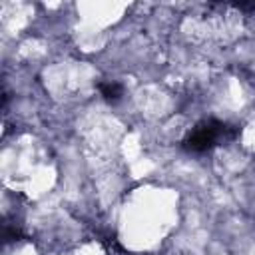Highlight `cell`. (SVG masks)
I'll list each match as a JSON object with an SVG mask.
<instances>
[{"label":"cell","mask_w":255,"mask_h":255,"mask_svg":"<svg viewBox=\"0 0 255 255\" xmlns=\"http://www.w3.org/2000/svg\"><path fill=\"white\" fill-rule=\"evenodd\" d=\"M100 92H102V96H104V100H106L108 104H116V102H120L122 96H124V90H122V86H120L118 82L100 84Z\"/></svg>","instance_id":"7a4b0ae2"},{"label":"cell","mask_w":255,"mask_h":255,"mask_svg":"<svg viewBox=\"0 0 255 255\" xmlns=\"http://www.w3.org/2000/svg\"><path fill=\"white\" fill-rule=\"evenodd\" d=\"M237 135V128L225 124V122H219V120H203L199 122L187 135L185 139L181 141L183 149H187L189 153H203V151H209L225 141H231L233 137Z\"/></svg>","instance_id":"6da1fadb"}]
</instances>
